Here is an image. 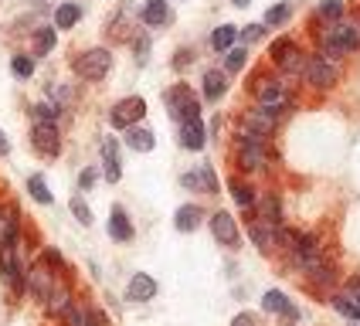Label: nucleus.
<instances>
[{"mask_svg":"<svg viewBox=\"0 0 360 326\" xmlns=\"http://www.w3.org/2000/svg\"><path fill=\"white\" fill-rule=\"evenodd\" d=\"M180 187H184V190H191V194H204V183H200L198 167H194V170H184V174H180Z\"/></svg>","mask_w":360,"mask_h":326,"instance_id":"nucleus-43","label":"nucleus"},{"mask_svg":"<svg viewBox=\"0 0 360 326\" xmlns=\"http://www.w3.org/2000/svg\"><path fill=\"white\" fill-rule=\"evenodd\" d=\"M24 190H27V197L34 204H41V207H51V204H55V194H51V187L44 181V174H27Z\"/></svg>","mask_w":360,"mask_h":326,"instance_id":"nucleus-28","label":"nucleus"},{"mask_svg":"<svg viewBox=\"0 0 360 326\" xmlns=\"http://www.w3.org/2000/svg\"><path fill=\"white\" fill-rule=\"evenodd\" d=\"M157 292H160V282H157L150 272H133L129 282H126V303H136V306L153 303Z\"/></svg>","mask_w":360,"mask_h":326,"instance_id":"nucleus-15","label":"nucleus"},{"mask_svg":"<svg viewBox=\"0 0 360 326\" xmlns=\"http://www.w3.org/2000/svg\"><path fill=\"white\" fill-rule=\"evenodd\" d=\"M31 150L38 153L41 160H58L61 157V129L58 122H31V133H27Z\"/></svg>","mask_w":360,"mask_h":326,"instance_id":"nucleus-7","label":"nucleus"},{"mask_svg":"<svg viewBox=\"0 0 360 326\" xmlns=\"http://www.w3.org/2000/svg\"><path fill=\"white\" fill-rule=\"evenodd\" d=\"M302 79H306V85H309V89H320V92H326V89H333V85H337V79H340V65H337V61H330V58H323L320 51H313V55H306Z\"/></svg>","mask_w":360,"mask_h":326,"instance_id":"nucleus-8","label":"nucleus"},{"mask_svg":"<svg viewBox=\"0 0 360 326\" xmlns=\"http://www.w3.org/2000/svg\"><path fill=\"white\" fill-rule=\"evenodd\" d=\"M238 44V27L235 24H218L211 34H207V48L214 51V55H224L228 48H235Z\"/></svg>","mask_w":360,"mask_h":326,"instance_id":"nucleus-27","label":"nucleus"},{"mask_svg":"<svg viewBox=\"0 0 360 326\" xmlns=\"http://www.w3.org/2000/svg\"><path fill=\"white\" fill-rule=\"evenodd\" d=\"M163 105H167V116L174 122L200 119V96L187 82H174L170 89H163Z\"/></svg>","mask_w":360,"mask_h":326,"instance_id":"nucleus-5","label":"nucleus"},{"mask_svg":"<svg viewBox=\"0 0 360 326\" xmlns=\"http://www.w3.org/2000/svg\"><path fill=\"white\" fill-rule=\"evenodd\" d=\"M122 143L116 140V136H105V140L99 143V174L105 183H120L122 181V157H120Z\"/></svg>","mask_w":360,"mask_h":326,"instance_id":"nucleus-12","label":"nucleus"},{"mask_svg":"<svg viewBox=\"0 0 360 326\" xmlns=\"http://www.w3.org/2000/svg\"><path fill=\"white\" fill-rule=\"evenodd\" d=\"M20 235L18 238H4L0 242V282L7 285L14 296H24V275H27V259H24V248H20Z\"/></svg>","mask_w":360,"mask_h":326,"instance_id":"nucleus-3","label":"nucleus"},{"mask_svg":"<svg viewBox=\"0 0 360 326\" xmlns=\"http://www.w3.org/2000/svg\"><path fill=\"white\" fill-rule=\"evenodd\" d=\"M55 48H58V31H55L51 24H38V27L31 31V51H27V55L48 58Z\"/></svg>","mask_w":360,"mask_h":326,"instance_id":"nucleus-21","label":"nucleus"},{"mask_svg":"<svg viewBox=\"0 0 360 326\" xmlns=\"http://www.w3.org/2000/svg\"><path fill=\"white\" fill-rule=\"evenodd\" d=\"M72 303H75V292H72L68 279L61 275L58 282H55V289H51V296H48V303H44V313L58 320V316H61V313H65V309H68Z\"/></svg>","mask_w":360,"mask_h":326,"instance_id":"nucleus-25","label":"nucleus"},{"mask_svg":"<svg viewBox=\"0 0 360 326\" xmlns=\"http://www.w3.org/2000/svg\"><path fill=\"white\" fill-rule=\"evenodd\" d=\"M122 146L126 150H133V153H153L157 150V133L150 129V126H129V129H122Z\"/></svg>","mask_w":360,"mask_h":326,"instance_id":"nucleus-19","label":"nucleus"},{"mask_svg":"<svg viewBox=\"0 0 360 326\" xmlns=\"http://www.w3.org/2000/svg\"><path fill=\"white\" fill-rule=\"evenodd\" d=\"M68 211H72V218L82 224V228H92V207H89V201L82 197V194H72V201H68Z\"/></svg>","mask_w":360,"mask_h":326,"instance_id":"nucleus-36","label":"nucleus"},{"mask_svg":"<svg viewBox=\"0 0 360 326\" xmlns=\"http://www.w3.org/2000/svg\"><path fill=\"white\" fill-rule=\"evenodd\" d=\"M48 99H55L61 109H68L72 99H75V89L68 85V82H58V85H48Z\"/></svg>","mask_w":360,"mask_h":326,"instance_id":"nucleus-38","label":"nucleus"},{"mask_svg":"<svg viewBox=\"0 0 360 326\" xmlns=\"http://www.w3.org/2000/svg\"><path fill=\"white\" fill-rule=\"evenodd\" d=\"M146 119V99L143 96H126V99L112 102V109H109V126L112 129H129V126H140Z\"/></svg>","mask_w":360,"mask_h":326,"instance_id":"nucleus-10","label":"nucleus"},{"mask_svg":"<svg viewBox=\"0 0 360 326\" xmlns=\"http://www.w3.org/2000/svg\"><path fill=\"white\" fill-rule=\"evenodd\" d=\"M228 89H231V82L221 68H207L200 75V102H221L228 96Z\"/></svg>","mask_w":360,"mask_h":326,"instance_id":"nucleus-18","label":"nucleus"},{"mask_svg":"<svg viewBox=\"0 0 360 326\" xmlns=\"http://www.w3.org/2000/svg\"><path fill=\"white\" fill-rule=\"evenodd\" d=\"M360 48V24H350V20H333L320 31V55L340 65L343 55L357 51Z\"/></svg>","mask_w":360,"mask_h":326,"instance_id":"nucleus-1","label":"nucleus"},{"mask_svg":"<svg viewBox=\"0 0 360 326\" xmlns=\"http://www.w3.org/2000/svg\"><path fill=\"white\" fill-rule=\"evenodd\" d=\"M112 51L105 44H96V48H85L72 58V72L79 75L82 82H102L109 72H112Z\"/></svg>","mask_w":360,"mask_h":326,"instance_id":"nucleus-6","label":"nucleus"},{"mask_svg":"<svg viewBox=\"0 0 360 326\" xmlns=\"http://www.w3.org/2000/svg\"><path fill=\"white\" fill-rule=\"evenodd\" d=\"M262 309L265 313H279V316H285V320H300V309H296V303L282 292V289H269L265 296H262Z\"/></svg>","mask_w":360,"mask_h":326,"instance_id":"nucleus-22","label":"nucleus"},{"mask_svg":"<svg viewBox=\"0 0 360 326\" xmlns=\"http://www.w3.org/2000/svg\"><path fill=\"white\" fill-rule=\"evenodd\" d=\"M347 14V7H343V0H323L320 7H316V20H326V24H333V20H340Z\"/></svg>","mask_w":360,"mask_h":326,"instance_id":"nucleus-37","label":"nucleus"},{"mask_svg":"<svg viewBox=\"0 0 360 326\" xmlns=\"http://www.w3.org/2000/svg\"><path fill=\"white\" fill-rule=\"evenodd\" d=\"M231 326H259V320H255V313H238L231 320Z\"/></svg>","mask_w":360,"mask_h":326,"instance_id":"nucleus-46","label":"nucleus"},{"mask_svg":"<svg viewBox=\"0 0 360 326\" xmlns=\"http://www.w3.org/2000/svg\"><path fill=\"white\" fill-rule=\"evenodd\" d=\"M129 48H133V61L146 68L150 65V51H153V31H146V27H136V34L129 38Z\"/></svg>","mask_w":360,"mask_h":326,"instance_id":"nucleus-29","label":"nucleus"},{"mask_svg":"<svg viewBox=\"0 0 360 326\" xmlns=\"http://www.w3.org/2000/svg\"><path fill=\"white\" fill-rule=\"evenodd\" d=\"M289 18H292V4L282 0V4H272V7L265 11L262 24H265V27H282V24H289Z\"/></svg>","mask_w":360,"mask_h":326,"instance_id":"nucleus-35","label":"nucleus"},{"mask_svg":"<svg viewBox=\"0 0 360 326\" xmlns=\"http://www.w3.org/2000/svg\"><path fill=\"white\" fill-rule=\"evenodd\" d=\"M228 194H231V201L238 204L241 211H252V207H255V197H259L255 187L248 181H241V177H231V181H228Z\"/></svg>","mask_w":360,"mask_h":326,"instance_id":"nucleus-31","label":"nucleus"},{"mask_svg":"<svg viewBox=\"0 0 360 326\" xmlns=\"http://www.w3.org/2000/svg\"><path fill=\"white\" fill-rule=\"evenodd\" d=\"M231 4H235V7H248L252 0H231Z\"/></svg>","mask_w":360,"mask_h":326,"instance_id":"nucleus-49","label":"nucleus"},{"mask_svg":"<svg viewBox=\"0 0 360 326\" xmlns=\"http://www.w3.org/2000/svg\"><path fill=\"white\" fill-rule=\"evenodd\" d=\"M99 163H92V167H82L79 170V194H85V190H92L96 183H99Z\"/></svg>","mask_w":360,"mask_h":326,"instance_id":"nucleus-41","label":"nucleus"},{"mask_svg":"<svg viewBox=\"0 0 360 326\" xmlns=\"http://www.w3.org/2000/svg\"><path fill=\"white\" fill-rule=\"evenodd\" d=\"M357 326H360V320H357Z\"/></svg>","mask_w":360,"mask_h":326,"instance_id":"nucleus-51","label":"nucleus"},{"mask_svg":"<svg viewBox=\"0 0 360 326\" xmlns=\"http://www.w3.org/2000/svg\"><path fill=\"white\" fill-rule=\"evenodd\" d=\"M105 231H109V238L120 244H129L136 238V224L129 218V211L122 207V204H112L109 207V224H105Z\"/></svg>","mask_w":360,"mask_h":326,"instance_id":"nucleus-16","label":"nucleus"},{"mask_svg":"<svg viewBox=\"0 0 360 326\" xmlns=\"http://www.w3.org/2000/svg\"><path fill=\"white\" fill-rule=\"evenodd\" d=\"M14 153V146H11V140H7V133H4V126H0V160H7Z\"/></svg>","mask_w":360,"mask_h":326,"instance_id":"nucleus-47","label":"nucleus"},{"mask_svg":"<svg viewBox=\"0 0 360 326\" xmlns=\"http://www.w3.org/2000/svg\"><path fill=\"white\" fill-rule=\"evenodd\" d=\"M177 146L187 150V153H200L207 146V126H204V119L177 122Z\"/></svg>","mask_w":360,"mask_h":326,"instance_id":"nucleus-17","label":"nucleus"},{"mask_svg":"<svg viewBox=\"0 0 360 326\" xmlns=\"http://www.w3.org/2000/svg\"><path fill=\"white\" fill-rule=\"evenodd\" d=\"M207 218V211L200 207V204H180L177 211H174V228H177L180 235H191V231H198L200 224Z\"/></svg>","mask_w":360,"mask_h":326,"instance_id":"nucleus-20","label":"nucleus"},{"mask_svg":"<svg viewBox=\"0 0 360 326\" xmlns=\"http://www.w3.org/2000/svg\"><path fill=\"white\" fill-rule=\"evenodd\" d=\"M27 4H38V0H27Z\"/></svg>","mask_w":360,"mask_h":326,"instance_id":"nucleus-50","label":"nucleus"},{"mask_svg":"<svg viewBox=\"0 0 360 326\" xmlns=\"http://www.w3.org/2000/svg\"><path fill=\"white\" fill-rule=\"evenodd\" d=\"M265 31H269L265 24H245V27H238V41L245 48H248V44H259V41L265 38Z\"/></svg>","mask_w":360,"mask_h":326,"instance_id":"nucleus-40","label":"nucleus"},{"mask_svg":"<svg viewBox=\"0 0 360 326\" xmlns=\"http://www.w3.org/2000/svg\"><path fill=\"white\" fill-rule=\"evenodd\" d=\"M198 174H200V183H204V194H221V181L211 163H198Z\"/></svg>","mask_w":360,"mask_h":326,"instance_id":"nucleus-39","label":"nucleus"},{"mask_svg":"<svg viewBox=\"0 0 360 326\" xmlns=\"http://www.w3.org/2000/svg\"><path fill=\"white\" fill-rule=\"evenodd\" d=\"M61 275L51 268V265H44L38 259V262L27 265V275H24V292L34 299V303H48V296H51V289H55V282H58Z\"/></svg>","mask_w":360,"mask_h":326,"instance_id":"nucleus-9","label":"nucleus"},{"mask_svg":"<svg viewBox=\"0 0 360 326\" xmlns=\"http://www.w3.org/2000/svg\"><path fill=\"white\" fill-rule=\"evenodd\" d=\"M34 72H38V58H34V55H27V51L11 55V75H14L18 82L34 79Z\"/></svg>","mask_w":360,"mask_h":326,"instance_id":"nucleus-34","label":"nucleus"},{"mask_svg":"<svg viewBox=\"0 0 360 326\" xmlns=\"http://www.w3.org/2000/svg\"><path fill=\"white\" fill-rule=\"evenodd\" d=\"M82 4L79 0H65V4H58L55 7V14H51V27L55 31H72V27H79L82 24Z\"/></svg>","mask_w":360,"mask_h":326,"instance_id":"nucleus-24","label":"nucleus"},{"mask_svg":"<svg viewBox=\"0 0 360 326\" xmlns=\"http://www.w3.org/2000/svg\"><path fill=\"white\" fill-rule=\"evenodd\" d=\"M133 18H136V7H133L129 0H122L120 7L109 14V20H105V34H109L112 41H126V44H129V38L136 34Z\"/></svg>","mask_w":360,"mask_h":326,"instance_id":"nucleus-13","label":"nucleus"},{"mask_svg":"<svg viewBox=\"0 0 360 326\" xmlns=\"http://www.w3.org/2000/svg\"><path fill=\"white\" fill-rule=\"evenodd\" d=\"M252 96L259 99V105H265V109L276 112V116H282L285 109H292L285 75H276V72H255V75H252Z\"/></svg>","mask_w":360,"mask_h":326,"instance_id":"nucleus-2","label":"nucleus"},{"mask_svg":"<svg viewBox=\"0 0 360 326\" xmlns=\"http://www.w3.org/2000/svg\"><path fill=\"white\" fill-rule=\"evenodd\" d=\"M207 228H211V235H214V242H218L221 248L235 252L241 244V228H238V221H235L231 211H214V214H207Z\"/></svg>","mask_w":360,"mask_h":326,"instance_id":"nucleus-11","label":"nucleus"},{"mask_svg":"<svg viewBox=\"0 0 360 326\" xmlns=\"http://www.w3.org/2000/svg\"><path fill=\"white\" fill-rule=\"evenodd\" d=\"M41 262L51 265V268H55L58 275H65V272H68V265H65V259H61V252H58V248H51V244H48L44 252H41Z\"/></svg>","mask_w":360,"mask_h":326,"instance_id":"nucleus-42","label":"nucleus"},{"mask_svg":"<svg viewBox=\"0 0 360 326\" xmlns=\"http://www.w3.org/2000/svg\"><path fill=\"white\" fill-rule=\"evenodd\" d=\"M265 143H269V136L252 133V129H245V126L238 129V136H235V160H238V167L245 174H262V170H265V160H269Z\"/></svg>","mask_w":360,"mask_h":326,"instance_id":"nucleus-4","label":"nucleus"},{"mask_svg":"<svg viewBox=\"0 0 360 326\" xmlns=\"http://www.w3.org/2000/svg\"><path fill=\"white\" fill-rule=\"evenodd\" d=\"M279 231L282 228H272V224L259 221V218H252V221H248V238H252V244H255L259 252H272L276 242H279Z\"/></svg>","mask_w":360,"mask_h":326,"instance_id":"nucleus-26","label":"nucleus"},{"mask_svg":"<svg viewBox=\"0 0 360 326\" xmlns=\"http://www.w3.org/2000/svg\"><path fill=\"white\" fill-rule=\"evenodd\" d=\"M255 204H259V221L282 228V204L276 194H262V197H255Z\"/></svg>","mask_w":360,"mask_h":326,"instance_id":"nucleus-32","label":"nucleus"},{"mask_svg":"<svg viewBox=\"0 0 360 326\" xmlns=\"http://www.w3.org/2000/svg\"><path fill=\"white\" fill-rule=\"evenodd\" d=\"M245 65H248V48H245V44H235V48H228V51L221 55V72H224L228 79L238 75Z\"/></svg>","mask_w":360,"mask_h":326,"instance_id":"nucleus-33","label":"nucleus"},{"mask_svg":"<svg viewBox=\"0 0 360 326\" xmlns=\"http://www.w3.org/2000/svg\"><path fill=\"white\" fill-rule=\"evenodd\" d=\"M191 65H194V51H191V48H177L174 58H170V68H174V72H187Z\"/></svg>","mask_w":360,"mask_h":326,"instance_id":"nucleus-44","label":"nucleus"},{"mask_svg":"<svg viewBox=\"0 0 360 326\" xmlns=\"http://www.w3.org/2000/svg\"><path fill=\"white\" fill-rule=\"evenodd\" d=\"M82 326H109V320H105V313H102V309H96V306H85Z\"/></svg>","mask_w":360,"mask_h":326,"instance_id":"nucleus-45","label":"nucleus"},{"mask_svg":"<svg viewBox=\"0 0 360 326\" xmlns=\"http://www.w3.org/2000/svg\"><path fill=\"white\" fill-rule=\"evenodd\" d=\"M136 18L146 31H160L174 24V11H170V0H143V7L136 11Z\"/></svg>","mask_w":360,"mask_h":326,"instance_id":"nucleus-14","label":"nucleus"},{"mask_svg":"<svg viewBox=\"0 0 360 326\" xmlns=\"http://www.w3.org/2000/svg\"><path fill=\"white\" fill-rule=\"evenodd\" d=\"M241 126H245V129H252V133H262V136H272V129L279 126V116H276V112H269L265 105H255V109H248V112H245Z\"/></svg>","mask_w":360,"mask_h":326,"instance_id":"nucleus-23","label":"nucleus"},{"mask_svg":"<svg viewBox=\"0 0 360 326\" xmlns=\"http://www.w3.org/2000/svg\"><path fill=\"white\" fill-rule=\"evenodd\" d=\"M350 292H360V279H354V282H350Z\"/></svg>","mask_w":360,"mask_h":326,"instance_id":"nucleus-48","label":"nucleus"},{"mask_svg":"<svg viewBox=\"0 0 360 326\" xmlns=\"http://www.w3.org/2000/svg\"><path fill=\"white\" fill-rule=\"evenodd\" d=\"M27 116H31V122H58L61 116H65V109H61L55 99H38L31 102V109H27Z\"/></svg>","mask_w":360,"mask_h":326,"instance_id":"nucleus-30","label":"nucleus"}]
</instances>
